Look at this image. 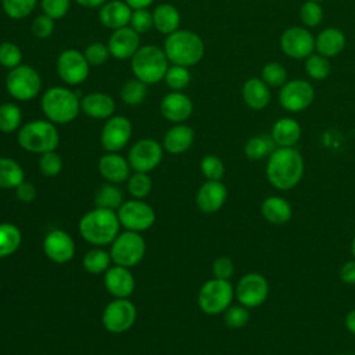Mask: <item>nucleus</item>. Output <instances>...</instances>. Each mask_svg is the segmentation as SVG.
<instances>
[{
	"label": "nucleus",
	"mask_w": 355,
	"mask_h": 355,
	"mask_svg": "<svg viewBox=\"0 0 355 355\" xmlns=\"http://www.w3.org/2000/svg\"><path fill=\"white\" fill-rule=\"evenodd\" d=\"M305 172V162L295 147H276L268 157L265 176L272 187L287 191L300 184Z\"/></svg>",
	"instance_id": "1"
},
{
	"label": "nucleus",
	"mask_w": 355,
	"mask_h": 355,
	"mask_svg": "<svg viewBox=\"0 0 355 355\" xmlns=\"http://www.w3.org/2000/svg\"><path fill=\"white\" fill-rule=\"evenodd\" d=\"M78 227L87 243L103 247L111 244L119 234L121 222L115 211L96 207L80 218Z\"/></svg>",
	"instance_id": "2"
},
{
	"label": "nucleus",
	"mask_w": 355,
	"mask_h": 355,
	"mask_svg": "<svg viewBox=\"0 0 355 355\" xmlns=\"http://www.w3.org/2000/svg\"><path fill=\"white\" fill-rule=\"evenodd\" d=\"M162 49L171 64L187 68L198 64L205 54L202 37L190 29H178L168 35Z\"/></svg>",
	"instance_id": "3"
},
{
	"label": "nucleus",
	"mask_w": 355,
	"mask_h": 355,
	"mask_svg": "<svg viewBox=\"0 0 355 355\" xmlns=\"http://www.w3.org/2000/svg\"><path fill=\"white\" fill-rule=\"evenodd\" d=\"M40 107L46 119L55 125H67L79 115L80 97L68 87L53 86L42 94Z\"/></svg>",
	"instance_id": "4"
},
{
	"label": "nucleus",
	"mask_w": 355,
	"mask_h": 355,
	"mask_svg": "<svg viewBox=\"0 0 355 355\" xmlns=\"http://www.w3.org/2000/svg\"><path fill=\"white\" fill-rule=\"evenodd\" d=\"M171 62L159 46L144 44L130 58V68L136 79L146 85H155L164 80Z\"/></svg>",
	"instance_id": "5"
},
{
	"label": "nucleus",
	"mask_w": 355,
	"mask_h": 355,
	"mask_svg": "<svg viewBox=\"0 0 355 355\" xmlns=\"http://www.w3.org/2000/svg\"><path fill=\"white\" fill-rule=\"evenodd\" d=\"M17 141L25 151L44 154L57 150L60 133L55 123L49 119H33L19 128Z\"/></svg>",
	"instance_id": "6"
},
{
	"label": "nucleus",
	"mask_w": 355,
	"mask_h": 355,
	"mask_svg": "<svg viewBox=\"0 0 355 355\" xmlns=\"http://www.w3.org/2000/svg\"><path fill=\"white\" fill-rule=\"evenodd\" d=\"M7 93L17 101H31L39 96L42 90V78L39 72L28 65L19 64L8 69L4 80Z\"/></svg>",
	"instance_id": "7"
},
{
	"label": "nucleus",
	"mask_w": 355,
	"mask_h": 355,
	"mask_svg": "<svg viewBox=\"0 0 355 355\" xmlns=\"http://www.w3.org/2000/svg\"><path fill=\"white\" fill-rule=\"evenodd\" d=\"M234 287L230 280H222L212 277L207 280L197 297L200 309L207 315L223 313L233 302Z\"/></svg>",
	"instance_id": "8"
},
{
	"label": "nucleus",
	"mask_w": 355,
	"mask_h": 355,
	"mask_svg": "<svg viewBox=\"0 0 355 355\" xmlns=\"http://www.w3.org/2000/svg\"><path fill=\"white\" fill-rule=\"evenodd\" d=\"M110 254L115 265L132 268L144 258L146 241L140 233L126 230L119 233L111 243Z\"/></svg>",
	"instance_id": "9"
},
{
	"label": "nucleus",
	"mask_w": 355,
	"mask_h": 355,
	"mask_svg": "<svg viewBox=\"0 0 355 355\" xmlns=\"http://www.w3.org/2000/svg\"><path fill=\"white\" fill-rule=\"evenodd\" d=\"M269 295V282L259 272H248L243 275L236 287L234 297L239 304L252 309L261 306Z\"/></svg>",
	"instance_id": "10"
},
{
	"label": "nucleus",
	"mask_w": 355,
	"mask_h": 355,
	"mask_svg": "<svg viewBox=\"0 0 355 355\" xmlns=\"http://www.w3.org/2000/svg\"><path fill=\"white\" fill-rule=\"evenodd\" d=\"M313 98V86L304 79H288L279 89V104L284 111L291 114L305 111Z\"/></svg>",
	"instance_id": "11"
},
{
	"label": "nucleus",
	"mask_w": 355,
	"mask_h": 355,
	"mask_svg": "<svg viewBox=\"0 0 355 355\" xmlns=\"http://www.w3.org/2000/svg\"><path fill=\"white\" fill-rule=\"evenodd\" d=\"M55 69L64 83L78 86L87 79L90 65L82 51L76 49H67L58 54Z\"/></svg>",
	"instance_id": "12"
},
{
	"label": "nucleus",
	"mask_w": 355,
	"mask_h": 355,
	"mask_svg": "<svg viewBox=\"0 0 355 355\" xmlns=\"http://www.w3.org/2000/svg\"><path fill=\"white\" fill-rule=\"evenodd\" d=\"M137 311L128 298H115L103 311L101 322L107 331L121 334L128 331L136 322Z\"/></svg>",
	"instance_id": "13"
},
{
	"label": "nucleus",
	"mask_w": 355,
	"mask_h": 355,
	"mask_svg": "<svg viewBox=\"0 0 355 355\" xmlns=\"http://www.w3.org/2000/svg\"><path fill=\"white\" fill-rule=\"evenodd\" d=\"M116 215L121 226H123L126 230L137 233L150 229L155 222V212L153 207L137 198L123 201V204L118 208Z\"/></svg>",
	"instance_id": "14"
},
{
	"label": "nucleus",
	"mask_w": 355,
	"mask_h": 355,
	"mask_svg": "<svg viewBox=\"0 0 355 355\" xmlns=\"http://www.w3.org/2000/svg\"><path fill=\"white\" fill-rule=\"evenodd\" d=\"M164 155V147L154 139H140L129 150L128 161L135 172H146L155 169Z\"/></svg>",
	"instance_id": "15"
},
{
	"label": "nucleus",
	"mask_w": 355,
	"mask_h": 355,
	"mask_svg": "<svg viewBox=\"0 0 355 355\" xmlns=\"http://www.w3.org/2000/svg\"><path fill=\"white\" fill-rule=\"evenodd\" d=\"M282 51L293 60H305L315 51V37L305 26H290L280 35Z\"/></svg>",
	"instance_id": "16"
},
{
	"label": "nucleus",
	"mask_w": 355,
	"mask_h": 355,
	"mask_svg": "<svg viewBox=\"0 0 355 355\" xmlns=\"http://www.w3.org/2000/svg\"><path fill=\"white\" fill-rule=\"evenodd\" d=\"M132 123L123 115H112L105 119L100 133V143L107 153H118L132 137Z\"/></svg>",
	"instance_id": "17"
},
{
	"label": "nucleus",
	"mask_w": 355,
	"mask_h": 355,
	"mask_svg": "<svg viewBox=\"0 0 355 355\" xmlns=\"http://www.w3.org/2000/svg\"><path fill=\"white\" fill-rule=\"evenodd\" d=\"M43 251L46 257L55 263H67L75 255L73 239L61 229L49 232L43 240Z\"/></svg>",
	"instance_id": "18"
},
{
	"label": "nucleus",
	"mask_w": 355,
	"mask_h": 355,
	"mask_svg": "<svg viewBox=\"0 0 355 355\" xmlns=\"http://www.w3.org/2000/svg\"><path fill=\"white\" fill-rule=\"evenodd\" d=\"M194 105L191 98L183 92L171 90L165 94L159 103V111L162 116L173 123L186 122L193 114Z\"/></svg>",
	"instance_id": "19"
},
{
	"label": "nucleus",
	"mask_w": 355,
	"mask_h": 355,
	"mask_svg": "<svg viewBox=\"0 0 355 355\" xmlns=\"http://www.w3.org/2000/svg\"><path fill=\"white\" fill-rule=\"evenodd\" d=\"M107 46L111 57L121 61L130 60L141 46L140 35L136 31H133L130 26H123L112 31L107 42Z\"/></svg>",
	"instance_id": "20"
},
{
	"label": "nucleus",
	"mask_w": 355,
	"mask_h": 355,
	"mask_svg": "<svg viewBox=\"0 0 355 355\" xmlns=\"http://www.w3.org/2000/svg\"><path fill=\"white\" fill-rule=\"evenodd\" d=\"M227 200V189L220 180H207L196 194V204L204 214L218 212Z\"/></svg>",
	"instance_id": "21"
},
{
	"label": "nucleus",
	"mask_w": 355,
	"mask_h": 355,
	"mask_svg": "<svg viewBox=\"0 0 355 355\" xmlns=\"http://www.w3.org/2000/svg\"><path fill=\"white\" fill-rule=\"evenodd\" d=\"M104 286L114 298H129L135 290V277L129 268L115 265L105 270Z\"/></svg>",
	"instance_id": "22"
},
{
	"label": "nucleus",
	"mask_w": 355,
	"mask_h": 355,
	"mask_svg": "<svg viewBox=\"0 0 355 355\" xmlns=\"http://www.w3.org/2000/svg\"><path fill=\"white\" fill-rule=\"evenodd\" d=\"M132 8L123 0H108L98 10V19L103 26L115 31L129 26Z\"/></svg>",
	"instance_id": "23"
},
{
	"label": "nucleus",
	"mask_w": 355,
	"mask_h": 355,
	"mask_svg": "<svg viewBox=\"0 0 355 355\" xmlns=\"http://www.w3.org/2000/svg\"><path fill=\"white\" fill-rule=\"evenodd\" d=\"M98 172L110 183H122L130 176L129 161L118 153H105L98 159Z\"/></svg>",
	"instance_id": "24"
},
{
	"label": "nucleus",
	"mask_w": 355,
	"mask_h": 355,
	"mask_svg": "<svg viewBox=\"0 0 355 355\" xmlns=\"http://www.w3.org/2000/svg\"><path fill=\"white\" fill-rule=\"evenodd\" d=\"M80 111L93 119H108L114 115L115 101L103 92H92L80 97Z\"/></svg>",
	"instance_id": "25"
},
{
	"label": "nucleus",
	"mask_w": 355,
	"mask_h": 355,
	"mask_svg": "<svg viewBox=\"0 0 355 355\" xmlns=\"http://www.w3.org/2000/svg\"><path fill=\"white\" fill-rule=\"evenodd\" d=\"M241 98L248 108L261 111L269 105L272 94L269 86L261 79V76H251L243 83Z\"/></svg>",
	"instance_id": "26"
},
{
	"label": "nucleus",
	"mask_w": 355,
	"mask_h": 355,
	"mask_svg": "<svg viewBox=\"0 0 355 355\" xmlns=\"http://www.w3.org/2000/svg\"><path fill=\"white\" fill-rule=\"evenodd\" d=\"M194 141V130L186 123H175L171 129L166 130L162 147L169 154H183L186 153Z\"/></svg>",
	"instance_id": "27"
},
{
	"label": "nucleus",
	"mask_w": 355,
	"mask_h": 355,
	"mask_svg": "<svg viewBox=\"0 0 355 355\" xmlns=\"http://www.w3.org/2000/svg\"><path fill=\"white\" fill-rule=\"evenodd\" d=\"M301 125L291 116H283L272 125L270 137L276 147H295L301 139Z\"/></svg>",
	"instance_id": "28"
},
{
	"label": "nucleus",
	"mask_w": 355,
	"mask_h": 355,
	"mask_svg": "<svg viewBox=\"0 0 355 355\" xmlns=\"http://www.w3.org/2000/svg\"><path fill=\"white\" fill-rule=\"evenodd\" d=\"M345 35L338 28H324L315 37V50L318 54L331 58L338 55L345 47Z\"/></svg>",
	"instance_id": "29"
},
{
	"label": "nucleus",
	"mask_w": 355,
	"mask_h": 355,
	"mask_svg": "<svg viewBox=\"0 0 355 355\" xmlns=\"http://www.w3.org/2000/svg\"><path fill=\"white\" fill-rule=\"evenodd\" d=\"M262 218L272 225H284L293 216L291 204L280 196H269L261 202Z\"/></svg>",
	"instance_id": "30"
},
{
	"label": "nucleus",
	"mask_w": 355,
	"mask_h": 355,
	"mask_svg": "<svg viewBox=\"0 0 355 355\" xmlns=\"http://www.w3.org/2000/svg\"><path fill=\"white\" fill-rule=\"evenodd\" d=\"M151 12L154 28L161 35L168 36L180 29V12L173 4L161 3Z\"/></svg>",
	"instance_id": "31"
},
{
	"label": "nucleus",
	"mask_w": 355,
	"mask_h": 355,
	"mask_svg": "<svg viewBox=\"0 0 355 355\" xmlns=\"http://www.w3.org/2000/svg\"><path fill=\"white\" fill-rule=\"evenodd\" d=\"M24 180L22 166L10 157H0V189H17Z\"/></svg>",
	"instance_id": "32"
},
{
	"label": "nucleus",
	"mask_w": 355,
	"mask_h": 355,
	"mask_svg": "<svg viewBox=\"0 0 355 355\" xmlns=\"http://www.w3.org/2000/svg\"><path fill=\"white\" fill-rule=\"evenodd\" d=\"M22 233L19 227L10 222L0 223V258L12 255L21 245Z\"/></svg>",
	"instance_id": "33"
},
{
	"label": "nucleus",
	"mask_w": 355,
	"mask_h": 355,
	"mask_svg": "<svg viewBox=\"0 0 355 355\" xmlns=\"http://www.w3.org/2000/svg\"><path fill=\"white\" fill-rule=\"evenodd\" d=\"M276 148L275 141L272 140L270 135H258L250 137L244 144V154L251 161H259L272 154V151Z\"/></svg>",
	"instance_id": "34"
},
{
	"label": "nucleus",
	"mask_w": 355,
	"mask_h": 355,
	"mask_svg": "<svg viewBox=\"0 0 355 355\" xmlns=\"http://www.w3.org/2000/svg\"><path fill=\"white\" fill-rule=\"evenodd\" d=\"M94 204L100 208L118 211V208L123 204V194L115 183H105L96 191Z\"/></svg>",
	"instance_id": "35"
},
{
	"label": "nucleus",
	"mask_w": 355,
	"mask_h": 355,
	"mask_svg": "<svg viewBox=\"0 0 355 355\" xmlns=\"http://www.w3.org/2000/svg\"><path fill=\"white\" fill-rule=\"evenodd\" d=\"M22 125V111L19 105L11 101L0 104V132L14 133Z\"/></svg>",
	"instance_id": "36"
},
{
	"label": "nucleus",
	"mask_w": 355,
	"mask_h": 355,
	"mask_svg": "<svg viewBox=\"0 0 355 355\" xmlns=\"http://www.w3.org/2000/svg\"><path fill=\"white\" fill-rule=\"evenodd\" d=\"M112 258L111 254L101 247H96L93 250H89L83 258V268L92 273V275H100L105 273V270L110 268Z\"/></svg>",
	"instance_id": "37"
},
{
	"label": "nucleus",
	"mask_w": 355,
	"mask_h": 355,
	"mask_svg": "<svg viewBox=\"0 0 355 355\" xmlns=\"http://www.w3.org/2000/svg\"><path fill=\"white\" fill-rule=\"evenodd\" d=\"M121 100L126 105H139L147 97V85L139 79H130L121 87Z\"/></svg>",
	"instance_id": "38"
},
{
	"label": "nucleus",
	"mask_w": 355,
	"mask_h": 355,
	"mask_svg": "<svg viewBox=\"0 0 355 355\" xmlns=\"http://www.w3.org/2000/svg\"><path fill=\"white\" fill-rule=\"evenodd\" d=\"M305 72L308 75V78L313 79V80H324L331 71L329 58L318 54V53H312L309 57L305 58Z\"/></svg>",
	"instance_id": "39"
},
{
	"label": "nucleus",
	"mask_w": 355,
	"mask_h": 355,
	"mask_svg": "<svg viewBox=\"0 0 355 355\" xmlns=\"http://www.w3.org/2000/svg\"><path fill=\"white\" fill-rule=\"evenodd\" d=\"M164 80L171 90L183 92V89H186L191 80V73L187 67L171 64L166 69Z\"/></svg>",
	"instance_id": "40"
},
{
	"label": "nucleus",
	"mask_w": 355,
	"mask_h": 355,
	"mask_svg": "<svg viewBox=\"0 0 355 355\" xmlns=\"http://www.w3.org/2000/svg\"><path fill=\"white\" fill-rule=\"evenodd\" d=\"M261 79L269 86V87H282L287 80V71L283 64L277 61L266 62L261 69Z\"/></svg>",
	"instance_id": "41"
},
{
	"label": "nucleus",
	"mask_w": 355,
	"mask_h": 355,
	"mask_svg": "<svg viewBox=\"0 0 355 355\" xmlns=\"http://www.w3.org/2000/svg\"><path fill=\"white\" fill-rule=\"evenodd\" d=\"M37 0H1L4 14L11 19H24L32 14Z\"/></svg>",
	"instance_id": "42"
},
{
	"label": "nucleus",
	"mask_w": 355,
	"mask_h": 355,
	"mask_svg": "<svg viewBox=\"0 0 355 355\" xmlns=\"http://www.w3.org/2000/svg\"><path fill=\"white\" fill-rule=\"evenodd\" d=\"M153 182L148 173L146 172H135L128 179V191L133 198L143 200L151 191Z\"/></svg>",
	"instance_id": "43"
},
{
	"label": "nucleus",
	"mask_w": 355,
	"mask_h": 355,
	"mask_svg": "<svg viewBox=\"0 0 355 355\" xmlns=\"http://www.w3.org/2000/svg\"><path fill=\"white\" fill-rule=\"evenodd\" d=\"M248 320H250V309L243 306L241 304H237V305L232 304L223 312V322L232 330L244 327L248 323Z\"/></svg>",
	"instance_id": "44"
},
{
	"label": "nucleus",
	"mask_w": 355,
	"mask_h": 355,
	"mask_svg": "<svg viewBox=\"0 0 355 355\" xmlns=\"http://www.w3.org/2000/svg\"><path fill=\"white\" fill-rule=\"evenodd\" d=\"M300 19L305 28H315L323 19V8L320 3L306 0L300 8Z\"/></svg>",
	"instance_id": "45"
},
{
	"label": "nucleus",
	"mask_w": 355,
	"mask_h": 355,
	"mask_svg": "<svg viewBox=\"0 0 355 355\" xmlns=\"http://www.w3.org/2000/svg\"><path fill=\"white\" fill-rule=\"evenodd\" d=\"M22 64V51L14 42L0 43V65L6 69H12Z\"/></svg>",
	"instance_id": "46"
},
{
	"label": "nucleus",
	"mask_w": 355,
	"mask_h": 355,
	"mask_svg": "<svg viewBox=\"0 0 355 355\" xmlns=\"http://www.w3.org/2000/svg\"><path fill=\"white\" fill-rule=\"evenodd\" d=\"M201 173L207 180H220L225 175V165L218 155L208 154L200 161Z\"/></svg>",
	"instance_id": "47"
},
{
	"label": "nucleus",
	"mask_w": 355,
	"mask_h": 355,
	"mask_svg": "<svg viewBox=\"0 0 355 355\" xmlns=\"http://www.w3.org/2000/svg\"><path fill=\"white\" fill-rule=\"evenodd\" d=\"M83 54L90 67H100L111 57L108 46L104 44L103 42L89 43L83 50Z\"/></svg>",
	"instance_id": "48"
},
{
	"label": "nucleus",
	"mask_w": 355,
	"mask_h": 355,
	"mask_svg": "<svg viewBox=\"0 0 355 355\" xmlns=\"http://www.w3.org/2000/svg\"><path fill=\"white\" fill-rule=\"evenodd\" d=\"M39 169L44 176L54 178L62 169V158L57 151H49L40 154L39 158Z\"/></svg>",
	"instance_id": "49"
},
{
	"label": "nucleus",
	"mask_w": 355,
	"mask_h": 355,
	"mask_svg": "<svg viewBox=\"0 0 355 355\" xmlns=\"http://www.w3.org/2000/svg\"><path fill=\"white\" fill-rule=\"evenodd\" d=\"M129 26H130L133 31H136L139 35L147 33L151 28H154V24H153V12L148 11V8L132 10Z\"/></svg>",
	"instance_id": "50"
},
{
	"label": "nucleus",
	"mask_w": 355,
	"mask_h": 355,
	"mask_svg": "<svg viewBox=\"0 0 355 355\" xmlns=\"http://www.w3.org/2000/svg\"><path fill=\"white\" fill-rule=\"evenodd\" d=\"M71 1L72 0H40V7L43 14L49 15L55 21L64 18L68 14L71 8Z\"/></svg>",
	"instance_id": "51"
},
{
	"label": "nucleus",
	"mask_w": 355,
	"mask_h": 355,
	"mask_svg": "<svg viewBox=\"0 0 355 355\" xmlns=\"http://www.w3.org/2000/svg\"><path fill=\"white\" fill-rule=\"evenodd\" d=\"M54 28H55L54 19L50 18L49 15H46V14L37 15L32 21V25H31L32 33L37 39H47V37H50L53 35V32H54Z\"/></svg>",
	"instance_id": "52"
},
{
	"label": "nucleus",
	"mask_w": 355,
	"mask_h": 355,
	"mask_svg": "<svg viewBox=\"0 0 355 355\" xmlns=\"http://www.w3.org/2000/svg\"><path fill=\"white\" fill-rule=\"evenodd\" d=\"M212 275L216 279L230 280V277L234 275V263H233L232 258H229L226 255L218 257L212 262Z\"/></svg>",
	"instance_id": "53"
},
{
	"label": "nucleus",
	"mask_w": 355,
	"mask_h": 355,
	"mask_svg": "<svg viewBox=\"0 0 355 355\" xmlns=\"http://www.w3.org/2000/svg\"><path fill=\"white\" fill-rule=\"evenodd\" d=\"M15 190V197L22 202H31L36 197V187L33 183L24 180Z\"/></svg>",
	"instance_id": "54"
},
{
	"label": "nucleus",
	"mask_w": 355,
	"mask_h": 355,
	"mask_svg": "<svg viewBox=\"0 0 355 355\" xmlns=\"http://www.w3.org/2000/svg\"><path fill=\"white\" fill-rule=\"evenodd\" d=\"M340 280L348 286H355V258L344 262L338 270Z\"/></svg>",
	"instance_id": "55"
},
{
	"label": "nucleus",
	"mask_w": 355,
	"mask_h": 355,
	"mask_svg": "<svg viewBox=\"0 0 355 355\" xmlns=\"http://www.w3.org/2000/svg\"><path fill=\"white\" fill-rule=\"evenodd\" d=\"M344 326H345V329H347L351 334L355 336V308L351 309V311L345 315V318H344Z\"/></svg>",
	"instance_id": "56"
},
{
	"label": "nucleus",
	"mask_w": 355,
	"mask_h": 355,
	"mask_svg": "<svg viewBox=\"0 0 355 355\" xmlns=\"http://www.w3.org/2000/svg\"><path fill=\"white\" fill-rule=\"evenodd\" d=\"M132 10H137V8H148L154 0H123Z\"/></svg>",
	"instance_id": "57"
},
{
	"label": "nucleus",
	"mask_w": 355,
	"mask_h": 355,
	"mask_svg": "<svg viewBox=\"0 0 355 355\" xmlns=\"http://www.w3.org/2000/svg\"><path fill=\"white\" fill-rule=\"evenodd\" d=\"M76 4L85 7V8H100L107 0H73Z\"/></svg>",
	"instance_id": "58"
},
{
	"label": "nucleus",
	"mask_w": 355,
	"mask_h": 355,
	"mask_svg": "<svg viewBox=\"0 0 355 355\" xmlns=\"http://www.w3.org/2000/svg\"><path fill=\"white\" fill-rule=\"evenodd\" d=\"M351 254H352V258H355V236L351 240Z\"/></svg>",
	"instance_id": "59"
},
{
	"label": "nucleus",
	"mask_w": 355,
	"mask_h": 355,
	"mask_svg": "<svg viewBox=\"0 0 355 355\" xmlns=\"http://www.w3.org/2000/svg\"><path fill=\"white\" fill-rule=\"evenodd\" d=\"M312 1H318V3H320V1H323V0H312Z\"/></svg>",
	"instance_id": "60"
},
{
	"label": "nucleus",
	"mask_w": 355,
	"mask_h": 355,
	"mask_svg": "<svg viewBox=\"0 0 355 355\" xmlns=\"http://www.w3.org/2000/svg\"><path fill=\"white\" fill-rule=\"evenodd\" d=\"M341 355H349V354H341Z\"/></svg>",
	"instance_id": "61"
}]
</instances>
